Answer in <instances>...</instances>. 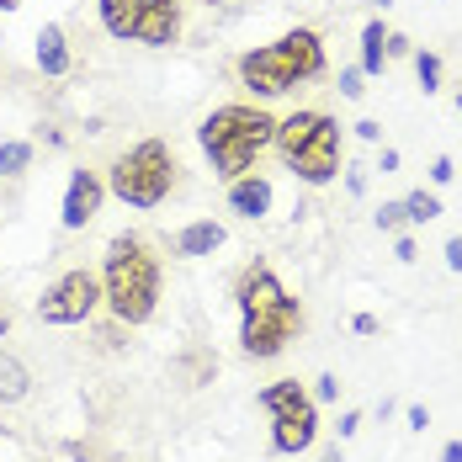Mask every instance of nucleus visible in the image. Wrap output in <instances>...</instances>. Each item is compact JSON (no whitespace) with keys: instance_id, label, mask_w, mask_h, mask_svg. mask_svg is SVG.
<instances>
[{"instance_id":"obj_17","label":"nucleus","mask_w":462,"mask_h":462,"mask_svg":"<svg viewBox=\"0 0 462 462\" xmlns=\"http://www.w3.org/2000/svg\"><path fill=\"white\" fill-rule=\"evenodd\" d=\"M404 218H410V224H430V218H441V202H436L430 191H410V197H404Z\"/></svg>"},{"instance_id":"obj_9","label":"nucleus","mask_w":462,"mask_h":462,"mask_svg":"<svg viewBox=\"0 0 462 462\" xmlns=\"http://www.w3.org/2000/svg\"><path fill=\"white\" fill-rule=\"evenodd\" d=\"M96 303H101V277H91V272H64L38 298V319L43 324H80L96 314Z\"/></svg>"},{"instance_id":"obj_27","label":"nucleus","mask_w":462,"mask_h":462,"mask_svg":"<svg viewBox=\"0 0 462 462\" xmlns=\"http://www.w3.org/2000/svg\"><path fill=\"white\" fill-rule=\"evenodd\" d=\"M351 329H356V335H377V319H372V314H356V319H351Z\"/></svg>"},{"instance_id":"obj_18","label":"nucleus","mask_w":462,"mask_h":462,"mask_svg":"<svg viewBox=\"0 0 462 462\" xmlns=\"http://www.w3.org/2000/svg\"><path fill=\"white\" fill-rule=\"evenodd\" d=\"M415 75H420V86H425V96L441 91V59L436 53H415Z\"/></svg>"},{"instance_id":"obj_21","label":"nucleus","mask_w":462,"mask_h":462,"mask_svg":"<svg viewBox=\"0 0 462 462\" xmlns=\"http://www.w3.org/2000/svg\"><path fill=\"white\" fill-rule=\"evenodd\" d=\"M340 96H346V101L362 96V69H340Z\"/></svg>"},{"instance_id":"obj_7","label":"nucleus","mask_w":462,"mask_h":462,"mask_svg":"<svg viewBox=\"0 0 462 462\" xmlns=\"http://www.w3.org/2000/svg\"><path fill=\"white\" fill-rule=\"evenodd\" d=\"M96 11L117 43L171 48L181 38V0H96Z\"/></svg>"},{"instance_id":"obj_29","label":"nucleus","mask_w":462,"mask_h":462,"mask_svg":"<svg viewBox=\"0 0 462 462\" xmlns=\"http://www.w3.org/2000/svg\"><path fill=\"white\" fill-rule=\"evenodd\" d=\"M410 425H415V430H425V425H430V415H425V404H410Z\"/></svg>"},{"instance_id":"obj_13","label":"nucleus","mask_w":462,"mask_h":462,"mask_svg":"<svg viewBox=\"0 0 462 462\" xmlns=\"http://www.w3.org/2000/svg\"><path fill=\"white\" fill-rule=\"evenodd\" d=\"M38 69H43V75H69V38H64V27H53V22L38 32Z\"/></svg>"},{"instance_id":"obj_26","label":"nucleus","mask_w":462,"mask_h":462,"mask_svg":"<svg viewBox=\"0 0 462 462\" xmlns=\"http://www.w3.org/2000/svg\"><path fill=\"white\" fill-rule=\"evenodd\" d=\"M356 139L377 143V139H383V128H377V123H372V117H367V123H356Z\"/></svg>"},{"instance_id":"obj_20","label":"nucleus","mask_w":462,"mask_h":462,"mask_svg":"<svg viewBox=\"0 0 462 462\" xmlns=\"http://www.w3.org/2000/svg\"><path fill=\"white\" fill-rule=\"evenodd\" d=\"M314 399H319V404H335V399H340V377H329V372H324L319 383H314Z\"/></svg>"},{"instance_id":"obj_2","label":"nucleus","mask_w":462,"mask_h":462,"mask_svg":"<svg viewBox=\"0 0 462 462\" xmlns=\"http://www.w3.org/2000/svg\"><path fill=\"white\" fill-rule=\"evenodd\" d=\"M101 298L123 324H149L160 303V261L139 234H117L101 261Z\"/></svg>"},{"instance_id":"obj_15","label":"nucleus","mask_w":462,"mask_h":462,"mask_svg":"<svg viewBox=\"0 0 462 462\" xmlns=\"http://www.w3.org/2000/svg\"><path fill=\"white\" fill-rule=\"evenodd\" d=\"M383 43H388V27L383 22H367L362 27V75H383V64H388Z\"/></svg>"},{"instance_id":"obj_35","label":"nucleus","mask_w":462,"mask_h":462,"mask_svg":"<svg viewBox=\"0 0 462 462\" xmlns=\"http://www.w3.org/2000/svg\"><path fill=\"white\" fill-rule=\"evenodd\" d=\"M208 5H213V0H208Z\"/></svg>"},{"instance_id":"obj_14","label":"nucleus","mask_w":462,"mask_h":462,"mask_svg":"<svg viewBox=\"0 0 462 462\" xmlns=\"http://www.w3.org/2000/svg\"><path fill=\"white\" fill-rule=\"evenodd\" d=\"M32 393V377H27V367L16 362V356H5L0 351V404H22Z\"/></svg>"},{"instance_id":"obj_5","label":"nucleus","mask_w":462,"mask_h":462,"mask_svg":"<svg viewBox=\"0 0 462 462\" xmlns=\"http://www.w3.org/2000/svg\"><path fill=\"white\" fill-rule=\"evenodd\" d=\"M277 154L309 186H329L340 176V123L329 112H292L277 123Z\"/></svg>"},{"instance_id":"obj_34","label":"nucleus","mask_w":462,"mask_h":462,"mask_svg":"<svg viewBox=\"0 0 462 462\" xmlns=\"http://www.w3.org/2000/svg\"><path fill=\"white\" fill-rule=\"evenodd\" d=\"M457 112H462V91H457Z\"/></svg>"},{"instance_id":"obj_30","label":"nucleus","mask_w":462,"mask_h":462,"mask_svg":"<svg viewBox=\"0 0 462 462\" xmlns=\"http://www.w3.org/2000/svg\"><path fill=\"white\" fill-rule=\"evenodd\" d=\"M441 462H462V441H447L441 447Z\"/></svg>"},{"instance_id":"obj_24","label":"nucleus","mask_w":462,"mask_h":462,"mask_svg":"<svg viewBox=\"0 0 462 462\" xmlns=\"http://www.w3.org/2000/svg\"><path fill=\"white\" fill-rule=\"evenodd\" d=\"M356 430H362V415H356V410H346V415H340V436H356Z\"/></svg>"},{"instance_id":"obj_28","label":"nucleus","mask_w":462,"mask_h":462,"mask_svg":"<svg viewBox=\"0 0 462 462\" xmlns=\"http://www.w3.org/2000/svg\"><path fill=\"white\" fill-rule=\"evenodd\" d=\"M377 171H383V176H393V171H399V149H383V165H377Z\"/></svg>"},{"instance_id":"obj_6","label":"nucleus","mask_w":462,"mask_h":462,"mask_svg":"<svg viewBox=\"0 0 462 462\" xmlns=\"http://www.w3.org/2000/svg\"><path fill=\"white\" fill-rule=\"evenodd\" d=\"M106 186H112L128 208H160V202L171 197V186H176V154H171V143L143 139V143H134V149H123V154L112 160Z\"/></svg>"},{"instance_id":"obj_33","label":"nucleus","mask_w":462,"mask_h":462,"mask_svg":"<svg viewBox=\"0 0 462 462\" xmlns=\"http://www.w3.org/2000/svg\"><path fill=\"white\" fill-rule=\"evenodd\" d=\"M372 5H393V0H372Z\"/></svg>"},{"instance_id":"obj_12","label":"nucleus","mask_w":462,"mask_h":462,"mask_svg":"<svg viewBox=\"0 0 462 462\" xmlns=\"http://www.w3.org/2000/svg\"><path fill=\"white\" fill-rule=\"evenodd\" d=\"M218 245H224V224H213V218H197V224H186V229L176 234V255H186V261L213 255Z\"/></svg>"},{"instance_id":"obj_1","label":"nucleus","mask_w":462,"mask_h":462,"mask_svg":"<svg viewBox=\"0 0 462 462\" xmlns=\"http://www.w3.org/2000/svg\"><path fill=\"white\" fill-rule=\"evenodd\" d=\"M234 298H239V346L255 362L282 356L287 340L303 329V303L287 298V287L277 282L272 266H250L234 287Z\"/></svg>"},{"instance_id":"obj_4","label":"nucleus","mask_w":462,"mask_h":462,"mask_svg":"<svg viewBox=\"0 0 462 462\" xmlns=\"http://www.w3.org/2000/svg\"><path fill=\"white\" fill-rule=\"evenodd\" d=\"M272 139H277V123H272L261 106H239V101L208 112L202 128H197L202 154L213 160V176H224V181H239V176L261 160V149Z\"/></svg>"},{"instance_id":"obj_23","label":"nucleus","mask_w":462,"mask_h":462,"mask_svg":"<svg viewBox=\"0 0 462 462\" xmlns=\"http://www.w3.org/2000/svg\"><path fill=\"white\" fill-rule=\"evenodd\" d=\"M383 53H388V59H404V53H410V38H399V32H388V43H383Z\"/></svg>"},{"instance_id":"obj_8","label":"nucleus","mask_w":462,"mask_h":462,"mask_svg":"<svg viewBox=\"0 0 462 462\" xmlns=\"http://www.w3.org/2000/svg\"><path fill=\"white\" fill-rule=\"evenodd\" d=\"M261 410L272 415V447H277L282 457H292V452H309L314 447V436H319V410H314V399L303 393V383H272L266 393H261Z\"/></svg>"},{"instance_id":"obj_31","label":"nucleus","mask_w":462,"mask_h":462,"mask_svg":"<svg viewBox=\"0 0 462 462\" xmlns=\"http://www.w3.org/2000/svg\"><path fill=\"white\" fill-rule=\"evenodd\" d=\"M16 5H22V0H0V11H16Z\"/></svg>"},{"instance_id":"obj_25","label":"nucleus","mask_w":462,"mask_h":462,"mask_svg":"<svg viewBox=\"0 0 462 462\" xmlns=\"http://www.w3.org/2000/svg\"><path fill=\"white\" fill-rule=\"evenodd\" d=\"M447 266L462 272V239H447Z\"/></svg>"},{"instance_id":"obj_16","label":"nucleus","mask_w":462,"mask_h":462,"mask_svg":"<svg viewBox=\"0 0 462 462\" xmlns=\"http://www.w3.org/2000/svg\"><path fill=\"white\" fill-rule=\"evenodd\" d=\"M32 165V143L27 139H5L0 143V176H22Z\"/></svg>"},{"instance_id":"obj_11","label":"nucleus","mask_w":462,"mask_h":462,"mask_svg":"<svg viewBox=\"0 0 462 462\" xmlns=\"http://www.w3.org/2000/svg\"><path fill=\"white\" fill-rule=\"evenodd\" d=\"M229 213H239V218H266L272 213V181L266 176H255V171H245L239 181H229Z\"/></svg>"},{"instance_id":"obj_10","label":"nucleus","mask_w":462,"mask_h":462,"mask_svg":"<svg viewBox=\"0 0 462 462\" xmlns=\"http://www.w3.org/2000/svg\"><path fill=\"white\" fill-rule=\"evenodd\" d=\"M101 197H106L101 176H96V171H75V176H69V191H64V208H59L64 229H86L96 213H101Z\"/></svg>"},{"instance_id":"obj_19","label":"nucleus","mask_w":462,"mask_h":462,"mask_svg":"<svg viewBox=\"0 0 462 462\" xmlns=\"http://www.w3.org/2000/svg\"><path fill=\"white\" fill-rule=\"evenodd\" d=\"M404 224H410V218H404V202H383V208H377V229L383 234L404 229Z\"/></svg>"},{"instance_id":"obj_32","label":"nucleus","mask_w":462,"mask_h":462,"mask_svg":"<svg viewBox=\"0 0 462 462\" xmlns=\"http://www.w3.org/2000/svg\"><path fill=\"white\" fill-rule=\"evenodd\" d=\"M5 329H11V319H5V309H0V335H5Z\"/></svg>"},{"instance_id":"obj_22","label":"nucleus","mask_w":462,"mask_h":462,"mask_svg":"<svg viewBox=\"0 0 462 462\" xmlns=\"http://www.w3.org/2000/svg\"><path fill=\"white\" fill-rule=\"evenodd\" d=\"M452 176H457V165H452V160L441 154V160L430 165V181H436V186H447V181H452Z\"/></svg>"},{"instance_id":"obj_3","label":"nucleus","mask_w":462,"mask_h":462,"mask_svg":"<svg viewBox=\"0 0 462 462\" xmlns=\"http://www.w3.org/2000/svg\"><path fill=\"white\" fill-rule=\"evenodd\" d=\"M319 75H324V38L314 27H292V32H282L277 43L250 48L239 59V80H245V91H255V96H287V91H298L303 80H319Z\"/></svg>"}]
</instances>
